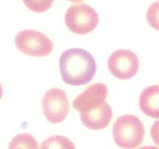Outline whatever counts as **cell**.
I'll list each match as a JSON object with an SVG mask.
<instances>
[{"instance_id": "1", "label": "cell", "mask_w": 159, "mask_h": 149, "mask_svg": "<svg viewBox=\"0 0 159 149\" xmlns=\"http://www.w3.org/2000/svg\"><path fill=\"white\" fill-rule=\"evenodd\" d=\"M59 68L63 81L74 86L89 84L97 70L93 56L81 48L65 51L60 57Z\"/></svg>"}, {"instance_id": "2", "label": "cell", "mask_w": 159, "mask_h": 149, "mask_svg": "<svg viewBox=\"0 0 159 149\" xmlns=\"http://www.w3.org/2000/svg\"><path fill=\"white\" fill-rule=\"evenodd\" d=\"M112 133L117 146L123 149H135L143 142L145 129L138 117L126 114L116 119Z\"/></svg>"}, {"instance_id": "3", "label": "cell", "mask_w": 159, "mask_h": 149, "mask_svg": "<svg viewBox=\"0 0 159 149\" xmlns=\"http://www.w3.org/2000/svg\"><path fill=\"white\" fill-rule=\"evenodd\" d=\"M65 22L70 32L79 35L91 32L99 22L95 10L85 3L70 6L65 15Z\"/></svg>"}, {"instance_id": "4", "label": "cell", "mask_w": 159, "mask_h": 149, "mask_svg": "<svg viewBox=\"0 0 159 149\" xmlns=\"http://www.w3.org/2000/svg\"><path fill=\"white\" fill-rule=\"evenodd\" d=\"M15 46L22 53L35 57L47 56L54 47L49 37L32 29L18 32L15 37Z\"/></svg>"}, {"instance_id": "5", "label": "cell", "mask_w": 159, "mask_h": 149, "mask_svg": "<svg viewBox=\"0 0 159 149\" xmlns=\"http://www.w3.org/2000/svg\"><path fill=\"white\" fill-rule=\"evenodd\" d=\"M42 109L45 118L52 124H60L66 119L70 110V103L64 90L52 88L44 94Z\"/></svg>"}, {"instance_id": "6", "label": "cell", "mask_w": 159, "mask_h": 149, "mask_svg": "<svg viewBox=\"0 0 159 149\" xmlns=\"http://www.w3.org/2000/svg\"><path fill=\"white\" fill-rule=\"evenodd\" d=\"M108 68L114 77L119 79H129L135 76L139 71V60L129 50H118L109 56Z\"/></svg>"}, {"instance_id": "7", "label": "cell", "mask_w": 159, "mask_h": 149, "mask_svg": "<svg viewBox=\"0 0 159 149\" xmlns=\"http://www.w3.org/2000/svg\"><path fill=\"white\" fill-rule=\"evenodd\" d=\"M108 96V88L103 83L91 84L73 100L74 109L78 112L88 111L101 105Z\"/></svg>"}, {"instance_id": "8", "label": "cell", "mask_w": 159, "mask_h": 149, "mask_svg": "<svg viewBox=\"0 0 159 149\" xmlns=\"http://www.w3.org/2000/svg\"><path fill=\"white\" fill-rule=\"evenodd\" d=\"M113 117L111 107L106 101L101 105L80 113V119L84 126L93 130L105 129Z\"/></svg>"}, {"instance_id": "9", "label": "cell", "mask_w": 159, "mask_h": 149, "mask_svg": "<svg viewBox=\"0 0 159 149\" xmlns=\"http://www.w3.org/2000/svg\"><path fill=\"white\" fill-rule=\"evenodd\" d=\"M139 107L148 116L157 119L159 118V88L152 85L144 89L139 97Z\"/></svg>"}, {"instance_id": "10", "label": "cell", "mask_w": 159, "mask_h": 149, "mask_svg": "<svg viewBox=\"0 0 159 149\" xmlns=\"http://www.w3.org/2000/svg\"><path fill=\"white\" fill-rule=\"evenodd\" d=\"M8 149H39L37 140L29 133H20L12 138Z\"/></svg>"}, {"instance_id": "11", "label": "cell", "mask_w": 159, "mask_h": 149, "mask_svg": "<svg viewBox=\"0 0 159 149\" xmlns=\"http://www.w3.org/2000/svg\"><path fill=\"white\" fill-rule=\"evenodd\" d=\"M40 149H75V147L66 137L54 135L42 142Z\"/></svg>"}, {"instance_id": "12", "label": "cell", "mask_w": 159, "mask_h": 149, "mask_svg": "<svg viewBox=\"0 0 159 149\" xmlns=\"http://www.w3.org/2000/svg\"><path fill=\"white\" fill-rule=\"evenodd\" d=\"M26 7L34 12H43L50 9L54 0H22Z\"/></svg>"}, {"instance_id": "13", "label": "cell", "mask_w": 159, "mask_h": 149, "mask_svg": "<svg viewBox=\"0 0 159 149\" xmlns=\"http://www.w3.org/2000/svg\"><path fill=\"white\" fill-rule=\"evenodd\" d=\"M157 2L152 4L149 7L147 13V18L148 22L152 27H153L155 29H158V22H157Z\"/></svg>"}, {"instance_id": "14", "label": "cell", "mask_w": 159, "mask_h": 149, "mask_svg": "<svg viewBox=\"0 0 159 149\" xmlns=\"http://www.w3.org/2000/svg\"><path fill=\"white\" fill-rule=\"evenodd\" d=\"M139 149H158V147L157 146H144L139 147Z\"/></svg>"}, {"instance_id": "15", "label": "cell", "mask_w": 159, "mask_h": 149, "mask_svg": "<svg viewBox=\"0 0 159 149\" xmlns=\"http://www.w3.org/2000/svg\"><path fill=\"white\" fill-rule=\"evenodd\" d=\"M2 96V85H1V84H0V99H1Z\"/></svg>"}, {"instance_id": "16", "label": "cell", "mask_w": 159, "mask_h": 149, "mask_svg": "<svg viewBox=\"0 0 159 149\" xmlns=\"http://www.w3.org/2000/svg\"><path fill=\"white\" fill-rule=\"evenodd\" d=\"M70 2H82V1H84V0H68Z\"/></svg>"}]
</instances>
